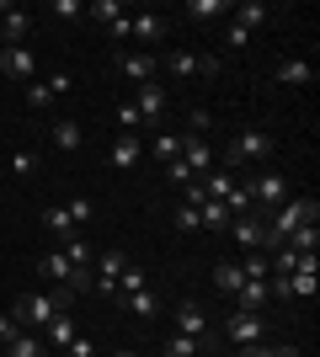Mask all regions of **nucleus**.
<instances>
[{
  "label": "nucleus",
  "mask_w": 320,
  "mask_h": 357,
  "mask_svg": "<svg viewBox=\"0 0 320 357\" xmlns=\"http://www.w3.org/2000/svg\"><path fill=\"white\" fill-rule=\"evenodd\" d=\"M273 149L277 144H273L267 128H241V134L224 144V155H213V165H219V171H241V165H251V160H267Z\"/></svg>",
  "instance_id": "1"
},
{
  "label": "nucleus",
  "mask_w": 320,
  "mask_h": 357,
  "mask_svg": "<svg viewBox=\"0 0 320 357\" xmlns=\"http://www.w3.org/2000/svg\"><path fill=\"white\" fill-rule=\"evenodd\" d=\"M59 310H70V288H54V294H22L11 304V314H16V326H22V331H43Z\"/></svg>",
  "instance_id": "2"
},
{
  "label": "nucleus",
  "mask_w": 320,
  "mask_h": 357,
  "mask_svg": "<svg viewBox=\"0 0 320 357\" xmlns=\"http://www.w3.org/2000/svg\"><path fill=\"white\" fill-rule=\"evenodd\" d=\"M245 192H251V203H257V213L261 219H267V213L273 208H283V203H289V176H277V171H261V176H251L245 181Z\"/></svg>",
  "instance_id": "3"
},
{
  "label": "nucleus",
  "mask_w": 320,
  "mask_h": 357,
  "mask_svg": "<svg viewBox=\"0 0 320 357\" xmlns=\"http://www.w3.org/2000/svg\"><path fill=\"white\" fill-rule=\"evenodd\" d=\"M27 80H38V54L27 43L0 48V86H27Z\"/></svg>",
  "instance_id": "4"
},
{
  "label": "nucleus",
  "mask_w": 320,
  "mask_h": 357,
  "mask_svg": "<svg viewBox=\"0 0 320 357\" xmlns=\"http://www.w3.org/2000/svg\"><path fill=\"white\" fill-rule=\"evenodd\" d=\"M155 70H160V59H155V54H144V48L118 54V75H123V80H134V86H150Z\"/></svg>",
  "instance_id": "5"
},
{
  "label": "nucleus",
  "mask_w": 320,
  "mask_h": 357,
  "mask_svg": "<svg viewBox=\"0 0 320 357\" xmlns=\"http://www.w3.org/2000/svg\"><path fill=\"white\" fill-rule=\"evenodd\" d=\"M27 32H32V16L22 6H0V48L27 43Z\"/></svg>",
  "instance_id": "6"
},
{
  "label": "nucleus",
  "mask_w": 320,
  "mask_h": 357,
  "mask_svg": "<svg viewBox=\"0 0 320 357\" xmlns=\"http://www.w3.org/2000/svg\"><path fill=\"white\" fill-rule=\"evenodd\" d=\"M182 165L192 171V181L208 176V171H213V144L198 139V134H182Z\"/></svg>",
  "instance_id": "7"
},
{
  "label": "nucleus",
  "mask_w": 320,
  "mask_h": 357,
  "mask_svg": "<svg viewBox=\"0 0 320 357\" xmlns=\"http://www.w3.org/2000/svg\"><path fill=\"white\" fill-rule=\"evenodd\" d=\"M38 336H43V347H48V352L59 357L64 347H70V342L80 336V331H75V314H70V310H59V314H54V320H48L43 331H38Z\"/></svg>",
  "instance_id": "8"
},
{
  "label": "nucleus",
  "mask_w": 320,
  "mask_h": 357,
  "mask_svg": "<svg viewBox=\"0 0 320 357\" xmlns=\"http://www.w3.org/2000/svg\"><path fill=\"white\" fill-rule=\"evenodd\" d=\"M261 331H267V326H261V314H241V310H235V314L224 320V336H229L235 347H257Z\"/></svg>",
  "instance_id": "9"
},
{
  "label": "nucleus",
  "mask_w": 320,
  "mask_h": 357,
  "mask_svg": "<svg viewBox=\"0 0 320 357\" xmlns=\"http://www.w3.org/2000/svg\"><path fill=\"white\" fill-rule=\"evenodd\" d=\"M38 278H48L54 288H70V294L80 288V278H75V267L64 261V251H48L43 261H38Z\"/></svg>",
  "instance_id": "10"
},
{
  "label": "nucleus",
  "mask_w": 320,
  "mask_h": 357,
  "mask_svg": "<svg viewBox=\"0 0 320 357\" xmlns=\"http://www.w3.org/2000/svg\"><path fill=\"white\" fill-rule=\"evenodd\" d=\"M176 331H182V336H198V342H208V336H219V331L208 326V314H203V304H192V298H187L182 310H176Z\"/></svg>",
  "instance_id": "11"
},
{
  "label": "nucleus",
  "mask_w": 320,
  "mask_h": 357,
  "mask_svg": "<svg viewBox=\"0 0 320 357\" xmlns=\"http://www.w3.org/2000/svg\"><path fill=\"white\" fill-rule=\"evenodd\" d=\"M134 112H139V123H160V118H166V91L155 86V80H150V86H139Z\"/></svg>",
  "instance_id": "12"
},
{
  "label": "nucleus",
  "mask_w": 320,
  "mask_h": 357,
  "mask_svg": "<svg viewBox=\"0 0 320 357\" xmlns=\"http://www.w3.org/2000/svg\"><path fill=\"white\" fill-rule=\"evenodd\" d=\"M229 235L241 251H261V213H241V219H229Z\"/></svg>",
  "instance_id": "13"
},
{
  "label": "nucleus",
  "mask_w": 320,
  "mask_h": 357,
  "mask_svg": "<svg viewBox=\"0 0 320 357\" xmlns=\"http://www.w3.org/2000/svg\"><path fill=\"white\" fill-rule=\"evenodd\" d=\"M273 80L277 86H315V64L310 59H277Z\"/></svg>",
  "instance_id": "14"
},
{
  "label": "nucleus",
  "mask_w": 320,
  "mask_h": 357,
  "mask_svg": "<svg viewBox=\"0 0 320 357\" xmlns=\"http://www.w3.org/2000/svg\"><path fill=\"white\" fill-rule=\"evenodd\" d=\"M128 38H139V43H160V38H166V16H150V11L128 16Z\"/></svg>",
  "instance_id": "15"
},
{
  "label": "nucleus",
  "mask_w": 320,
  "mask_h": 357,
  "mask_svg": "<svg viewBox=\"0 0 320 357\" xmlns=\"http://www.w3.org/2000/svg\"><path fill=\"white\" fill-rule=\"evenodd\" d=\"M139 155H144V139L139 134H118L112 139V165H118V171H134Z\"/></svg>",
  "instance_id": "16"
},
{
  "label": "nucleus",
  "mask_w": 320,
  "mask_h": 357,
  "mask_svg": "<svg viewBox=\"0 0 320 357\" xmlns=\"http://www.w3.org/2000/svg\"><path fill=\"white\" fill-rule=\"evenodd\" d=\"M198 187H203V197H208V203H224V197L235 192V171H219V165H213L208 176H198Z\"/></svg>",
  "instance_id": "17"
},
{
  "label": "nucleus",
  "mask_w": 320,
  "mask_h": 357,
  "mask_svg": "<svg viewBox=\"0 0 320 357\" xmlns=\"http://www.w3.org/2000/svg\"><path fill=\"white\" fill-rule=\"evenodd\" d=\"M261 304H267V278H245L241 294H235V310H241V314H257Z\"/></svg>",
  "instance_id": "18"
},
{
  "label": "nucleus",
  "mask_w": 320,
  "mask_h": 357,
  "mask_svg": "<svg viewBox=\"0 0 320 357\" xmlns=\"http://www.w3.org/2000/svg\"><path fill=\"white\" fill-rule=\"evenodd\" d=\"M229 22L245 27V32H257V27H267V6H261V0H241V6H229Z\"/></svg>",
  "instance_id": "19"
},
{
  "label": "nucleus",
  "mask_w": 320,
  "mask_h": 357,
  "mask_svg": "<svg viewBox=\"0 0 320 357\" xmlns=\"http://www.w3.org/2000/svg\"><path fill=\"white\" fill-rule=\"evenodd\" d=\"M213 347H219V336L198 342V336H182V331H176V336L166 342V357H203V352H213Z\"/></svg>",
  "instance_id": "20"
},
{
  "label": "nucleus",
  "mask_w": 320,
  "mask_h": 357,
  "mask_svg": "<svg viewBox=\"0 0 320 357\" xmlns=\"http://www.w3.org/2000/svg\"><path fill=\"white\" fill-rule=\"evenodd\" d=\"M6 357H48V347H43L38 331H16L11 342H6Z\"/></svg>",
  "instance_id": "21"
},
{
  "label": "nucleus",
  "mask_w": 320,
  "mask_h": 357,
  "mask_svg": "<svg viewBox=\"0 0 320 357\" xmlns=\"http://www.w3.org/2000/svg\"><path fill=\"white\" fill-rule=\"evenodd\" d=\"M160 70H166L171 80H192V75H198V54L176 48V54H166V59H160Z\"/></svg>",
  "instance_id": "22"
},
{
  "label": "nucleus",
  "mask_w": 320,
  "mask_h": 357,
  "mask_svg": "<svg viewBox=\"0 0 320 357\" xmlns=\"http://www.w3.org/2000/svg\"><path fill=\"white\" fill-rule=\"evenodd\" d=\"M182 16H187V22H213V16H229V6H224V0H187Z\"/></svg>",
  "instance_id": "23"
},
{
  "label": "nucleus",
  "mask_w": 320,
  "mask_h": 357,
  "mask_svg": "<svg viewBox=\"0 0 320 357\" xmlns=\"http://www.w3.org/2000/svg\"><path fill=\"white\" fill-rule=\"evenodd\" d=\"M43 224L54 229V240L75 235V219H70V208H64V203H48V208H43Z\"/></svg>",
  "instance_id": "24"
},
{
  "label": "nucleus",
  "mask_w": 320,
  "mask_h": 357,
  "mask_svg": "<svg viewBox=\"0 0 320 357\" xmlns=\"http://www.w3.org/2000/svg\"><path fill=\"white\" fill-rule=\"evenodd\" d=\"M80 139H86V128H80L75 118H59V123H54V149H80Z\"/></svg>",
  "instance_id": "25"
},
{
  "label": "nucleus",
  "mask_w": 320,
  "mask_h": 357,
  "mask_svg": "<svg viewBox=\"0 0 320 357\" xmlns=\"http://www.w3.org/2000/svg\"><path fill=\"white\" fill-rule=\"evenodd\" d=\"M241 283H245V278H241V267H235V261H219V267H213V288H219V294L235 298V294H241Z\"/></svg>",
  "instance_id": "26"
},
{
  "label": "nucleus",
  "mask_w": 320,
  "mask_h": 357,
  "mask_svg": "<svg viewBox=\"0 0 320 357\" xmlns=\"http://www.w3.org/2000/svg\"><path fill=\"white\" fill-rule=\"evenodd\" d=\"M91 267H96V278H102V283H118V272L128 267V256H123V251H102Z\"/></svg>",
  "instance_id": "27"
},
{
  "label": "nucleus",
  "mask_w": 320,
  "mask_h": 357,
  "mask_svg": "<svg viewBox=\"0 0 320 357\" xmlns=\"http://www.w3.org/2000/svg\"><path fill=\"white\" fill-rule=\"evenodd\" d=\"M86 16H96V22H107V27H112V22H123V16H128V6H123V0H91V6H86Z\"/></svg>",
  "instance_id": "28"
},
{
  "label": "nucleus",
  "mask_w": 320,
  "mask_h": 357,
  "mask_svg": "<svg viewBox=\"0 0 320 357\" xmlns=\"http://www.w3.org/2000/svg\"><path fill=\"white\" fill-rule=\"evenodd\" d=\"M118 304H123L128 314H139V320H150V314H155V294H150V288H139V294H123Z\"/></svg>",
  "instance_id": "29"
},
{
  "label": "nucleus",
  "mask_w": 320,
  "mask_h": 357,
  "mask_svg": "<svg viewBox=\"0 0 320 357\" xmlns=\"http://www.w3.org/2000/svg\"><path fill=\"white\" fill-rule=\"evenodd\" d=\"M150 155H155L160 165L176 160V155H182V134H155V139H150Z\"/></svg>",
  "instance_id": "30"
},
{
  "label": "nucleus",
  "mask_w": 320,
  "mask_h": 357,
  "mask_svg": "<svg viewBox=\"0 0 320 357\" xmlns=\"http://www.w3.org/2000/svg\"><path fill=\"white\" fill-rule=\"evenodd\" d=\"M64 208H70V219H75V229H86V224L96 219V203H91V197H86V192H75V197H70V203H64Z\"/></svg>",
  "instance_id": "31"
},
{
  "label": "nucleus",
  "mask_w": 320,
  "mask_h": 357,
  "mask_svg": "<svg viewBox=\"0 0 320 357\" xmlns=\"http://www.w3.org/2000/svg\"><path fill=\"white\" fill-rule=\"evenodd\" d=\"M198 224H203V229H229L224 203H198Z\"/></svg>",
  "instance_id": "32"
},
{
  "label": "nucleus",
  "mask_w": 320,
  "mask_h": 357,
  "mask_svg": "<svg viewBox=\"0 0 320 357\" xmlns=\"http://www.w3.org/2000/svg\"><path fill=\"white\" fill-rule=\"evenodd\" d=\"M11 176L16 181H32V176H38V155H32V149H16V155H11Z\"/></svg>",
  "instance_id": "33"
},
{
  "label": "nucleus",
  "mask_w": 320,
  "mask_h": 357,
  "mask_svg": "<svg viewBox=\"0 0 320 357\" xmlns=\"http://www.w3.org/2000/svg\"><path fill=\"white\" fill-rule=\"evenodd\" d=\"M139 288H150V283H144V267H134V261H128V267L118 272V298H123V294H139Z\"/></svg>",
  "instance_id": "34"
},
{
  "label": "nucleus",
  "mask_w": 320,
  "mask_h": 357,
  "mask_svg": "<svg viewBox=\"0 0 320 357\" xmlns=\"http://www.w3.org/2000/svg\"><path fill=\"white\" fill-rule=\"evenodd\" d=\"M235 267H241V278H267V251H245Z\"/></svg>",
  "instance_id": "35"
},
{
  "label": "nucleus",
  "mask_w": 320,
  "mask_h": 357,
  "mask_svg": "<svg viewBox=\"0 0 320 357\" xmlns=\"http://www.w3.org/2000/svg\"><path fill=\"white\" fill-rule=\"evenodd\" d=\"M48 102H54V91L43 80H27V107H48Z\"/></svg>",
  "instance_id": "36"
},
{
  "label": "nucleus",
  "mask_w": 320,
  "mask_h": 357,
  "mask_svg": "<svg viewBox=\"0 0 320 357\" xmlns=\"http://www.w3.org/2000/svg\"><path fill=\"white\" fill-rule=\"evenodd\" d=\"M43 86L54 91V96H64V91L75 86V75H70V70H54V75H48V80H43Z\"/></svg>",
  "instance_id": "37"
},
{
  "label": "nucleus",
  "mask_w": 320,
  "mask_h": 357,
  "mask_svg": "<svg viewBox=\"0 0 320 357\" xmlns=\"http://www.w3.org/2000/svg\"><path fill=\"white\" fill-rule=\"evenodd\" d=\"M166 176L176 181V187H192V171L182 165V155H176V160H166Z\"/></svg>",
  "instance_id": "38"
},
{
  "label": "nucleus",
  "mask_w": 320,
  "mask_h": 357,
  "mask_svg": "<svg viewBox=\"0 0 320 357\" xmlns=\"http://www.w3.org/2000/svg\"><path fill=\"white\" fill-rule=\"evenodd\" d=\"M245 43H251V32L235 27V22H224V48H245Z\"/></svg>",
  "instance_id": "39"
},
{
  "label": "nucleus",
  "mask_w": 320,
  "mask_h": 357,
  "mask_svg": "<svg viewBox=\"0 0 320 357\" xmlns=\"http://www.w3.org/2000/svg\"><path fill=\"white\" fill-rule=\"evenodd\" d=\"M176 229H203V224H198V208H187V203H182V208H176Z\"/></svg>",
  "instance_id": "40"
},
{
  "label": "nucleus",
  "mask_w": 320,
  "mask_h": 357,
  "mask_svg": "<svg viewBox=\"0 0 320 357\" xmlns=\"http://www.w3.org/2000/svg\"><path fill=\"white\" fill-rule=\"evenodd\" d=\"M54 16H86V6L80 0H54Z\"/></svg>",
  "instance_id": "41"
},
{
  "label": "nucleus",
  "mask_w": 320,
  "mask_h": 357,
  "mask_svg": "<svg viewBox=\"0 0 320 357\" xmlns=\"http://www.w3.org/2000/svg\"><path fill=\"white\" fill-rule=\"evenodd\" d=\"M16 331H22V326H16V314H0V342H11Z\"/></svg>",
  "instance_id": "42"
},
{
  "label": "nucleus",
  "mask_w": 320,
  "mask_h": 357,
  "mask_svg": "<svg viewBox=\"0 0 320 357\" xmlns=\"http://www.w3.org/2000/svg\"><path fill=\"white\" fill-rule=\"evenodd\" d=\"M112 357H134V352H112Z\"/></svg>",
  "instance_id": "43"
},
{
  "label": "nucleus",
  "mask_w": 320,
  "mask_h": 357,
  "mask_svg": "<svg viewBox=\"0 0 320 357\" xmlns=\"http://www.w3.org/2000/svg\"><path fill=\"white\" fill-rule=\"evenodd\" d=\"M160 357H166V352H160Z\"/></svg>",
  "instance_id": "44"
},
{
  "label": "nucleus",
  "mask_w": 320,
  "mask_h": 357,
  "mask_svg": "<svg viewBox=\"0 0 320 357\" xmlns=\"http://www.w3.org/2000/svg\"><path fill=\"white\" fill-rule=\"evenodd\" d=\"M0 91H6V86H0Z\"/></svg>",
  "instance_id": "45"
}]
</instances>
